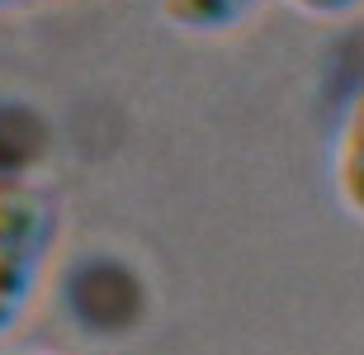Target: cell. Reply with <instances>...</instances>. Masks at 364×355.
Returning a JSON list of instances; mask_svg holds the SVG:
<instances>
[{
	"mask_svg": "<svg viewBox=\"0 0 364 355\" xmlns=\"http://www.w3.org/2000/svg\"><path fill=\"white\" fill-rule=\"evenodd\" d=\"M298 14H312V19H346L364 5V0H289Z\"/></svg>",
	"mask_w": 364,
	"mask_h": 355,
	"instance_id": "277c9868",
	"label": "cell"
},
{
	"mask_svg": "<svg viewBox=\"0 0 364 355\" xmlns=\"http://www.w3.org/2000/svg\"><path fill=\"white\" fill-rule=\"evenodd\" d=\"M336 194L355 218H364V85L336 137Z\"/></svg>",
	"mask_w": 364,
	"mask_h": 355,
	"instance_id": "3957f363",
	"label": "cell"
},
{
	"mask_svg": "<svg viewBox=\"0 0 364 355\" xmlns=\"http://www.w3.org/2000/svg\"><path fill=\"white\" fill-rule=\"evenodd\" d=\"M14 355H53V351H14Z\"/></svg>",
	"mask_w": 364,
	"mask_h": 355,
	"instance_id": "8992f818",
	"label": "cell"
},
{
	"mask_svg": "<svg viewBox=\"0 0 364 355\" xmlns=\"http://www.w3.org/2000/svg\"><path fill=\"white\" fill-rule=\"evenodd\" d=\"M43 5H62V0H0V14H24V10H43Z\"/></svg>",
	"mask_w": 364,
	"mask_h": 355,
	"instance_id": "5b68a950",
	"label": "cell"
},
{
	"mask_svg": "<svg viewBox=\"0 0 364 355\" xmlns=\"http://www.w3.org/2000/svg\"><path fill=\"white\" fill-rule=\"evenodd\" d=\"M265 0H161V19L180 33H232L246 24Z\"/></svg>",
	"mask_w": 364,
	"mask_h": 355,
	"instance_id": "7a4b0ae2",
	"label": "cell"
},
{
	"mask_svg": "<svg viewBox=\"0 0 364 355\" xmlns=\"http://www.w3.org/2000/svg\"><path fill=\"white\" fill-rule=\"evenodd\" d=\"M57 251V204L33 180L0 185V341L33 308Z\"/></svg>",
	"mask_w": 364,
	"mask_h": 355,
	"instance_id": "6da1fadb",
	"label": "cell"
}]
</instances>
